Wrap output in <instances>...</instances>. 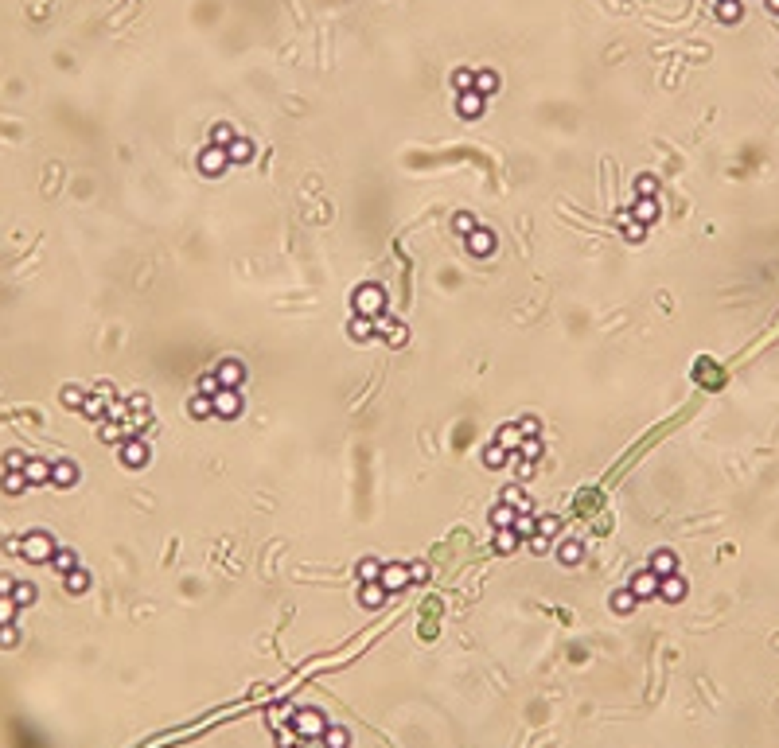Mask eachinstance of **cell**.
<instances>
[{"label":"cell","instance_id":"cell-38","mask_svg":"<svg viewBox=\"0 0 779 748\" xmlns=\"http://www.w3.org/2000/svg\"><path fill=\"white\" fill-rule=\"evenodd\" d=\"M518 433H522V436H542V421H538V417H534V413H526V417H518Z\"/></svg>","mask_w":779,"mask_h":748},{"label":"cell","instance_id":"cell-33","mask_svg":"<svg viewBox=\"0 0 779 748\" xmlns=\"http://www.w3.org/2000/svg\"><path fill=\"white\" fill-rule=\"evenodd\" d=\"M382 565H386V561H378V557H362V561H359V585H362V581H378V577H382Z\"/></svg>","mask_w":779,"mask_h":748},{"label":"cell","instance_id":"cell-12","mask_svg":"<svg viewBox=\"0 0 779 748\" xmlns=\"http://www.w3.org/2000/svg\"><path fill=\"white\" fill-rule=\"evenodd\" d=\"M499 503H507V507H515L518 515H534V503L526 499V491L518 487V483H507L503 491H499Z\"/></svg>","mask_w":779,"mask_h":748},{"label":"cell","instance_id":"cell-27","mask_svg":"<svg viewBox=\"0 0 779 748\" xmlns=\"http://www.w3.org/2000/svg\"><path fill=\"white\" fill-rule=\"evenodd\" d=\"M655 195H659V176H651V172L636 176V199H655Z\"/></svg>","mask_w":779,"mask_h":748},{"label":"cell","instance_id":"cell-25","mask_svg":"<svg viewBox=\"0 0 779 748\" xmlns=\"http://www.w3.org/2000/svg\"><path fill=\"white\" fill-rule=\"evenodd\" d=\"M542 452H546V441H542V436H522V445H518V456H522V460L538 464Z\"/></svg>","mask_w":779,"mask_h":748},{"label":"cell","instance_id":"cell-52","mask_svg":"<svg viewBox=\"0 0 779 748\" xmlns=\"http://www.w3.org/2000/svg\"><path fill=\"white\" fill-rule=\"evenodd\" d=\"M8 620H12V604L0 600V624H8Z\"/></svg>","mask_w":779,"mask_h":748},{"label":"cell","instance_id":"cell-42","mask_svg":"<svg viewBox=\"0 0 779 748\" xmlns=\"http://www.w3.org/2000/svg\"><path fill=\"white\" fill-rule=\"evenodd\" d=\"M472 82H476V71H456V74H452V86H456V94H464V90H472Z\"/></svg>","mask_w":779,"mask_h":748},{"label":"cell","instance_id":"cell-30","mask_svg":"<svg viewBox=\"0 0 779 748\" xmlns=\"http://www.w3.org/2000/svg\"><path fill=\"white\" fill-rule=\"evenodd\" d=\"M24 550H27V557H36V561H43V557L51 554V538H43V534H32L24 542Z\"/></svg>","mask_w":779,"mask_h":748},{"label":"cell","instance_id":"cell-36","mask_svg":"<svg viewBox=\"0 0 779 748\" xmlns=\"http://www.w3.org/2000/svg\"><path fill=\"white\" fill-rule=\"evenodd\" d=\"M476 226H480V222H476V215H472V211H456V215H452V230H460L464 238H467V234H472Z\"/></svg>","mask_w":779,"mask_h":748},{"label":"cell","instance_id":"cell-5","mask_svg":"<svg viewBox=\"0 0 779 748\" xmlns=\"http://www.w3.org/2000/svg\"><path fill=\"white\" fill-rule=\"evenodd\" d=\"M215 378L222 390H242V382H246V362L242 359H222L215 366Z\"/></svg>","mask_w":779,"mask_h":748},{"label":"cell","instance_id":"cell-49","mask_svg":"<svg viewBox=\"0 0 779 748\" xmlns=\"http://www.w3.org/2000/svg\"><path fill=\"white\" fill-rule=\"evenodd\" d=\"M16 600H20V604H32V600H36V589H32V585H16Z\"/></svg>","mask_w":779,"mask_h":748},{"label":"cell","instance_id":"cell-17","mask_svg":"<svg viewBox=\"0 0 779 748\" xmlns=\"http://www.w3.org/2000/svg\"><path fill=\"white\" fill-rule=\"evenodd\" d=\"M518 546H522V538H518L515 530H495V538H491V550H495L499 557L518 554Z\"/></svg>","mask_w":779,"mask_h":748},{"label":"cell","instance_id":"cell-47","mask_svg":"<svg viewBox=\"0 0 779 748\" xmlns=\"http://www.w3.org/2000/svg\"><path fill=\"white\" fill-rule=\"evenodd\" d=\"M297 740H300V736H297V729H292V725H288V729H281V733H277V748H292V745H297Z\"/></svg>","mask_w":779,"mask_h":748},{"label":"cell","instance_id":"cell-7","mask_svg":"<svg viewBox=\"0 0 779 748\" xmlns=\"http://www.w3.org/2000/svg\"><path fill=\"white\" fill-rule=\"evenodd\" d=\"M230 168V156H226V148H218V145H207L203 152H199V172L203 176H222V172Z\"/></svg>","mask_w":779,"mask_h":748},{"label":"cell","instance_id":"cell-21","mask_svg":"<svg viewBox=\"0 0 779 748\" xmlns=\"http://www.w3.org/2000/svg\"><path fill=\"white\" fill-rule=\"evenodd\" d=\"M320 740H324V748H351V733L343 725H327Z\"/></svg>","mask_w":779,"mask_h":748},{"label":"cell","instance_id":"cell-28","mask_svg":"<svg viewBox=\"0 0 779 748\" xmlns=\"http://www.w3.org/2000/svg\"><path fill=\"white\" fill-rule=\"evenodd\" d=\"M507 460H511V452H507V448L503 445H495V441H491V445H487V448H483V464H487V468H507Z\"/></svg>","mask_w":779,"mask_h":748},{"label":"cell","instance_id":"cell-24","mask_svg":"<svg viewBox=\"0 0 779 748\" xmlns=\"http://www.w3.org/2000/svg\"><path fill=\"white\" fill-rule=\"evenodd\" d=\"M581 557H585V546L577 542V538H569V542L557 546V561H561V565H577Z\"/></svg>","mask_w":779,"mask_h":748},{"label":"cell","instance_id":"cell-1","mask_svg":"<svg viewBox=\"0 0 779 748\" xmlns=\"http://www.w3.org/2000/svg\"><path fill=\"white\" fill-rule=\"evenodd\" d=\"M351 308H355L359 316L378 320V316L386 312V289L382 285H359V289L351 292Z\"/></svg>","mask_w":779,"mask_h":748},{"label":"cell","instance_id":"cell-40","mask_svg":"<svg viewBox=\"0 0 779 748\" xmlns=\"http://www.w3.org/2000/svg\"><path fill=\"white\" fill-rule=\"evenodd\" d=\"M620 226H623V238L627 242H643V234H647V226L636 222V218H627V222H620Z\"/></svg>","mask_w":779,"mask_h":748},{"label":"cell","instance_id":"cell-41","mask_svg":"<svg viewBox=\"0 0 779 748\" xmlns=\"http://www.w3.org/2000/svg\"><path fill=\"white\" fill-rule=\"evenodd\" d=\"M86 585H90V573H82V569H71V573H67V589L71 592H82Z\"/></svg>","mask_w":779,"mask_h":748},{"label":"cell","instance_id":"cell-16","mask_svg":"<svg viewBox=\"0 0 779 748\" xmlns=\"http://www.w3.org/2000/svg\"><path fill=\"white\" fill-rule=\"evenodd\" d=\"M483 102H487L483 94H476V90H464V94L456 97V109H460V117L472 121V117H480V113H483Z\"/></svg>","mask_w":779,"mask_h":748},{"label":"cell","instance_id":"cell-45","mask_svg":"<svg viewBox=\"0 0 779 748\" xmlns=\"http://www.w3.org/2000/svg\"><path fill=\"white\" fill-rule=\"evenodd\" d=\"M526 546H530V554H546L550 550V534H534V538H526Z\"/></svg>","mask_w":779,"mask_h":748},{"label":"cell","instance_id":"cell-34","mask_svg":"<svg viewBox=\"0 0 779 748\" xmlns=\"http://www.w3.org/2000/svg\"><path fill=\"white\" fill-rule=\"evenodd\" d=\"M741 0H717V20H725V24H736L741 20Z\"/></svg>","mask_w":779,"mask_h":748},{"label":"cell","instance_id":"cell-43","mask_svg":"<svg viewBox=\"0 0 779 748\" xmlns=\"http://www.w3.org/2000/svg\"><path fill=\"white\" fill-rule=\"evenodd\" d=\"M557 530H561V519H557V515H546V519H538V534H550V538H553Z\"/></svg>","mask_w":779,"mask_h":748},{"label":"cell","instance_id":"cell-15","mask_svg":"<svg viewBox=\"0 0 779 748\" xmlns=\"http://www.w3.org/2000/svg\"><path fill=\"white\" fill-rule=\"evenodd\" d=\"M347 336L355 339V343H371V339H374V320H371V316H359V312H355L347 320Z\"/></svg>","mask_w":779,"mask_h":748},{"label":"cell","instance_id":"cell-39","mask_svg":"<svg viewBox=\"0 0 779 748\" xmlns=\"http://www.w3.org/2000/svg\"><path fill=\"white\" fill-rule=\"evenodd\" d=\"M51 476H55V483H74V480H78V468L62 460V464H55V471H51Z\"/></svg>","mask_w":779,"mask_h":748},{"label":"cell","instance_id":"cell-19","mask_svg":"<svg viewBox=\"0 0 779 748\" xmlns=\"http://www.w3.org/2000/svg\"><path fill=\"white\" fill-rule=\"evenodd\" d=\"M631 218L643 222V226H651V222L659 218V199H636V203H631Z\"/></svg>","mask_w":779,"mask_h":748},{"label":"cell","instance_id":"cell-23","mask_svg":"<svg viewBox=\"0 0 779 748\" xmlns=\"http://www.w3.org/2000/svg\"><path fill=\"white\" fill-rule=\"evenodd\" d=\"M226 156H230V164H250V160H253V145L246 141V137H234V145L226 148Z\"/></svg>","mask_w":779,"mask_h":748},{"label":"cell","instance_id":"cell-35","mask_svg":"<svg viewBox=\"0 0 779 748\" xmlns=\"http://www.w3.org/2000/svg\"><path fill=\"white\" fill-rule=\"evenodd\" d=\"M511 530H515L518 538L526 542V538H534V534H538V519H534V515H518V519H515V526H511Z\"/></svg>","mask_w":779,"mask_h":748},{"label":"cell","instance_id":"cell-26","mask_svg":"<svg viewBox=\"0 0 779 748\" xmlns=\"http://www.w3.org/2000/svg\"><path fill=\"white\" fill-rule=\"evenodd\" d=\"M472 90H476V94H483V97L495 94V90H499V74H495V71H476V82H472Z\"/></svg>","mask_w":779,"mask_h":748},{"label":"cell","instance_id":"cell-9","mask_svg":"<svg viewBox=\"0 0 779 748\" xmlns=\"http://www.w3.org/2000/svg\"><path fill=\"white\" fill-rule=\"evenodd\" d=\"M121 464H125V468H144V464H148V441H137V436L125 441V445H121Z\"/></svg>","mask_w":779,"mask_h":748},{"label":"cell","instance_id":"cell-4","mask_svg":"<svg viewBox=\"0 0 779 748\" xmlns=\"http://www.w3.org/2000/svg\"><path fill=\"white\" fill-rule=\"evenodd\" d=\"M374 339H390V347H406V339H409V331H406V324L402 320H394V316H378L374 320Z\"/></svg>","mask_w":779,"mask_h":748},{"label":"cell","instance_id":"cell-44","mask_svg":"<svg viewBox=\"0 0 779 748\" xmlns=\"http://www.w3.org/2000/svg\"><path fill=\"white\" fill-rule=\"evenodd\" d=\"M292 725V717H288V705H273V710H269V725H277V729H281V725Z\"/></svg>","mask_w":779,"mask_h":748},{"label":"cell","instance_id":"cell-22","mask_svg":"<svg viewBox=\"0 0 779 748\" xmlns=\"http://www.w3.org/2000/svg\"><path fill=\"white\" fill-rule=\"evenodd\" d=\"M495 445H503L507 452H518V445H522V433H518V425H499V433H495Z\"/></svg>","mask_w":779,"mask_h":748},{"label":"cell","instance_id":"cell-48","mask_svg":"<svg viewBox=\"0 0 779 748\" xmlns=\"http://www.w3.org/2000/svg\"><path fill=\"white\" fill-rule=\"evenodd\" d=\"M55 565H59V569H62V573H71V569H74V565H78V561H74V554H71V550H62V554H59V557H55Z\"/></svg>","mask_w":779,"mask_h":748},{"label":"cell","instance_id":"cell-50","mask_svg":"<svg viewBox=\"0 0 779 748\" xmlns=\"http://www.w3.org/2000/svg\"><path fill=\"white\" fill-rule=\"evenodd\" d=\"M27 476H32V480H43V476H47V464H39V460L27 464Z\"/></svg>","mask_w":779,"mask_h":748},{"label":"cell","instance_id":"cell-29","mask_svg":"<svg viewBox=\"0 0 779 748\" xmlns=\"http://www.w3.org/2000/svg\"><path fill=\"white\" fill-rule=\"evenodd\" d=\"M187 413H191L195 421H207V417H215V406H211V398H203V394H195V398L187 401Z\"/></svg>","mask_w":779,"mask_h":748},{"label":"cell","instance_id":"cell-2","mask_svg":"<svg viewBox=\"0 0 779 748\" xmlns=\"http://www.w3.org/2000/svg\"><path fill=\"white\" fill-rule=\"evenodd\" d=\"M327 717L320 710H312V705H300V710H292V729H297V736H308V740H320L327 729Z\"/></svg>","mask_w":779,"mask_h":748},{"label":"cell","instance_id":"cell-8","mask_svg":"<svg viewBox=\"0 0 779 748\" xmlns=\"http://www.w3.org/2000/svg\"><path fill=\"white\" fill-rule=\"evenodd\" d=\"M464 246H467V254H472V257H491L495 254V234L487 226H476L464 238Z\"/></svg>","mask_w":779,"mask_h":748},{"label":"cell","instance_id":"cell-6","mask_svg":"<svg viewBox=\"0 0 779 748\" xmlns=\"http://www.w3.org/2000/svg\"><path fill=\"white\" fill-rule=\"evenodd\" d=\"M378 585H382L390 596H394V592H406L409 589V565H402V561H386Z\"/></svg>","mask_w":779,"mask_h":748},{"label":"cell","instance_id":"cell-32","mask_svg":"<svg viewBox=\"0 0 779 748\" xmlns=\"http://www.w3.org/2000/svg\"><path fill=\"white\" fill-rule=\"evenodd\" d=\"M507 468H515V476H518V480H522V483H526V480H534V471H538V464H530V460H522V456H518V452H511V460H507Z\"/></svg>","mask_w":779,"mask_h":748},{"label":"cell","instance_id":"cell-46","mask_svg":"<svg viewBox=\"0 0 779 748\" xmlns=\"http://www.w3.org/2000/svg\"><path fill=\"white\" fill-rule=\"evenodd\" d=\"M20 643V631L8 628V624H0V647H16Z\"/></svg>","mask_w":779,"mask_h":748},{"label":"cell","instance_id":"cell-37","mask_svg":"<svg viewBox=\"0 0 779 748\" xmlns=\"http://www.w3.org/2000/svg\"><path fill=\"white\" fill-rule=\"evenodd\" d=\"M218 378H215V371H207V374H199V386H195V394H203V398H215L218 394Z\"/></svg>","mask_w":779,"mask_h":748},{"label":"cell","instance_id":"cell-11","mask_svg":"<svg viewBox=\"0 0 779 748\" xmlns=\"http://www.w3.org/2000/svg\"><path fill=\"white\" fill-rule=\"evenodd\" d=\"M386 600H390V592H386L382 585H378V581H362V585H359V604H362V608L378 612V608H382Z\"/></svg>","mask_w":779,"mask_h":748},{"label":"cell","instance_id":"cell-51","mask_svg":"<svg viewBox=\"0 0 779 748\" xmlns=\"http://www.w3.org/2000/svg\"><path fill=\"white\" fill-rule=\"evenodd\" d=\"M429 577V565H409V581H425Z\"/></svg>","mask_w":779,"mask_h":748},{"label":"cell","instance_id":"cell-13","mask_svg":"<svg viewBox=\"0 0 779 748\" xmlns=\"http://www.w3.org/2000/svg\"><path fill=\"white\" fill-rule=\"evenodd\" d=\"M647 569L655 573V577H671V573H678V554L674 550H655L647 561Z\"/></svg>","mask_w":779,"mask_h":748},{"label":"cell","instance_id":"cell-3","mask_svg":"<svg viewBox=\"0 0 779 748\" xmlns=\"http://www.w3.org/2000/svg\"><path fill=\"white\" fill-rule=\"evenodd\" d=\"M211 406H215V417H222V421H234V417H242V410H246L242 390H218L215 398H211Z\"/></svg>","mask_w":779,"mask_h":748},{"label":"cell","instance_id":"cell-31","mask_svg":"<svg viewBox=\"0 0 779 748\" xmlns=\"http://www.w3.org/2000/svg\"><path fill=\"white\" fill-rule=\"evenodd\" d=\"M234 137H238V133H234V125H226V121H218L215 129H211V145H218V148H230V145H234Z\"/></svg>","mask_w":779,"mask_h":748},{"label":"cell","instance_id":"cell-10","mask_svg":"<svg viewBox=\"0 0 779 748\" xmlns=\"http://www.w3.org/2000/svg\"><path fill=\"white\" fill-rule=\"evenodd\" d=\"M627 589L636 592V600H651V596H659V577H655L651 569H639Z\"/></svg>","mask_w":779,"mask_h":748},{"label":"cell","instance_id":"cell-20","mask_svg":"<svg viewBox=\"0 0 779 748\" xmlns=\"http://www.w3.org/2000/svg\"><path fill=\"white\" fill-rule=\"evenodd\" d=\"M515 519H518L515 507H507V503H495V507H491V526H495V530H511V526H515Z\"/></svg>","mask_w":779,"mask_h":748},{"label":"cell","instance_id":"cell-18","mask_svg":"<svg viewBox=\"0 0 779 748\" xmlns=\"http://www.w3.org/2000/svg\"><path fill=\"white\" fill-rule=\"evenodd\" d=\"M608 604H612V612H616V616H627V612H636V608H639V600H636V592H631V589H616L608 596Z\"/></svg>","mask_w":779,"mask_h":748},{"label":"cell","instance_id":"cell-53","mask_svg":"<svg viewBox=\"0 0 779 748\" xmlns=\"http://www.w3.org/2000/svg\"><path fill=\"white\" fill-rule=\"evenodd\" d=\"M767 8H771V12H779V0H767Z\"/></svg>","mask_w":779,"mask_h":748},{"label":"cell","instance_id":"cell-14","mask_svg":"<svg viewBox=\"0 0 779 748\" xmlns=\"http://www.w3.org/2000/svg\"><path fill=\"white\" fill-rule=\"evenodd\" d=\"M659 600H666V604L686 600V581L678 577V573H671V577H659Z\"/></svg>","mask_w":779,"mask_h":748}]
</instances>
